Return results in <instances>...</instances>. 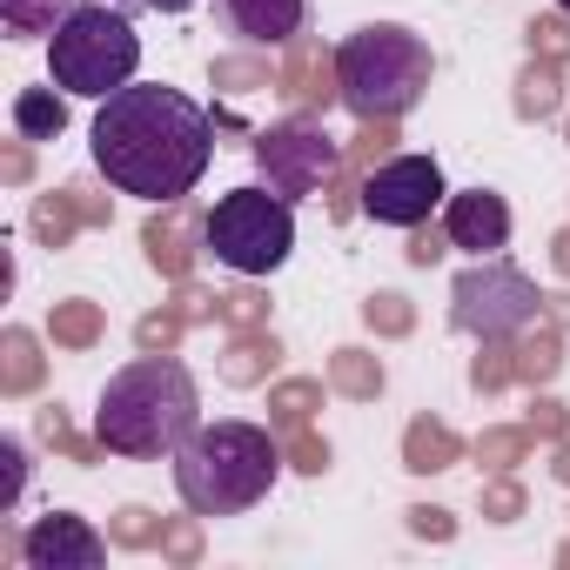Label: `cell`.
<instances>
[{"mask_svg":"<svg viewBox=\"0 0 570 570\" xmlns=\"http://www.w3.org/2000/svg\"><path fill=\"white\" fill-rule=\"evenodd\" d=\"M14 128H21L28 141H55V135L68 128V101H61L55 88H21V95H14Z\"/></svg>","mask_w":570,"mask_h":570,"instance_id":"cell-22","label":"cell"},{"mask_svg":"<svg viewBox=\"0 0 570 570\" xmlns=\"http://www.w3.org/2000/svg\"><path fill=\"white\" fill-rule=\"evenodd\" d=\"M141 68V35L115 0H81V8L48 35V81L81 101H108L135 81Z\"/></svg>","mask_w":570,"mask_h":570,"instance_id":"cell-5","label":"cell"},{"mask_svg":"<svg viewBox=\"0 0 570 570\" xmlns=\"http://www.w3.org/2000/svg\"><path fill=\"white\" fill-rule=\"evenodd\" d=\"M35 436H41V443H48L55 456H68V463H95V456L108 450L101 436H95V443H88V436H75V423H68V410H61V403L35 410Z\"/></svg>","mask_w":570,"mask_h":570,"instance_id":"cell-23","label":"cell"},{"mask_svg":"<svg viewBox=\"0 0 570 570\" xmlns=\"http://www.w3.org/2000/svg\"><path fill=\"white\" fill-rule=\"evenodd\" d=\"M410 530H416V537H436V543H450V537H456L450 510H430V503H416V510H410Z\"/></svg>","mask_w":570,"mask_h":570,"instance_id":"cell-42","label":"cell"},{"mask_svg":"<svg viewBox=\"0 0 570 570\" xmlns=\"http://www.w3.org/2000/svg\"><path fill=\"white\" fill-rule=\"evenodd\" d=\"M108 543H115V537H101L88 517L48 510V517H35V530L21 537V557H28L35 570H95V563H108Z\"/></svg>","mask_w":570,"mask_h":570,"instance_id":"cell-10","label":"cell"},{"mask_svg":"<svg viewBox=\"0 0 570 570\" xmlns=\"http://www.w3.org/2000/svg\"><path fill=\"white\" fill-rule=\"evenodd\" d=\"M81 0H0V28L14 41H35V35H55Z\"/></svg>","mask_w":570,"mask_h":570,"instance_id":"cell-21","label":"cell"},{"mask_svg":"<svg viewBox=\"0 0 570 570\" xmlns=\"http://www.w3.org/2000/svg\"><path fill=\"white\" fill-rule=\"evenodd\" d=\"M323 410V383L316 376H289V383H275L268 390V416H275V430H296V423H309Z\"/></svg>","mask_w":570,"mask_h":570,"instance_id":"cell-24","label":"cell"},{"mask_svg":"<svg viewBox=\"0 0 570 570\" xmlns=\"http://www.w3.org/2000/svg\"><path fill=\"white\" fill-rule=\"evenodd\" d=\"M330 390L350 396V403H376L383 396V363L370 350H336L330 356Z\"/></svg>","mask_w":570,"mask_h":570,"instance_id":"cell-20","label":"cell"},{"mask_svg":"<svg viewBox=\"0 0 570 570\" xmlns=\"http://www.w3.org/2000/svg\"><path fill=\"white\" fill-rule=\"evenodd\" d=\"M275 75H282V68H268V61H255V55H222V61L208 68V81H215L222 95H262V88H275Z\"/></svg>","mask_w":570,"mask_h":570,"instance_id":"cell-27","label":"cell"},{"mask_svg":"<svg viewBox=\"0 0 570 570\" xmlns=\"http://www.w3.org/2000/svg\"><path fill=\"white\" fill-rule=\"evenodd\" d=\"M436 61H430V41L396 28V21H370L356 28L343 48H336V88H343V108H356L363 121H403L423 88H430Z\"/></svg>","mask_w":570,"mask_h":570,"instance_id":"cell-4","label":"cell"},{"mask_svg":"<svg viewBox=\"0 0 570 570\" xmlns=\"http://www.w3.org/2000/svg\"><path fill=\"white\" fill-rule=\"evenodd\" d=\"M215 21L248 48H289L309 28V0H215Z\"/></svg>","mask_w":570,"mask_h":570,"instance_id":"cell-11","label":"cell"},{"mask_svg":"<svg viewBox=\"0 0 570 570\" xmlns=\"http://www.w3.org/2000/svg\"><path fill=\"white\" fill-rule=\"evenodd\" d=\"M530 443H537L530 423H523V430H483V436H476V463H483V470H517V463L530 456Z\"/></svg>","mask_w":570,"mask_h":570,"instance_id":"cell-28","label":"cell"},{"mask_svg":"<svg viewBox=\"0 0 570 570\" xmlns=\"http://www.w3.org/2000/svg\"><path fill=\"white\" fill-rule=\"evenodd\" d=\"M275 363H282V350H275V336H268V330H235V336H228V350H222V383L255 390V383H268V376H275Z\"/></svg>","mask_w":570,"mask_h":570,"instance_id":"cell-15","label":"cell"},{"mask_svg":"<svg viewBox=\"0 0 570 570\" xmlns=\"http://www.w3.org/2000/svg\"><path fill=\"white\" fill-rule=\"evenodd\" d=\"M35 175V155H28V135L21 141H8V148H0V181H8V188H21Z\"/></svg>","mask_w":570,"mask_h":570,"instance_id":"cell-41","label":"cell"},{"mask_svg":"<svg viewBox=\"0 0 570 570\" xmlns=\"http://www.w3.org/2000/svg\"><path fill=\"white\" fill-rule=\"evenodd\" d=\"M550 262H557V275H570V228H563V235L550 242Z\"/></svg>","mask_w":570,"mask_h":570,"instance_id":"cell-45","label":"cell"},{"mask_svg":"<svg viewBox=\"0 0 570 570\" xmlns=\"http://www.w3.org/2000/svg\"><path fill=\"white\" fill-rule=\"evenodd\" d=\"M202 423V396L195 376L161 350V356H135L128 370L108 376L101 410H95V436L115 456H175Z\"/></svg>","mask_w":570,"mask_h":570,"instance_id":"cell-2","label":"cell"},{"mask_svg":"<svg viewBox=\"0 0 570 570\" xmlns=\"http://www.w3.org/2000/svg\"><path fill=\"white\" fill-rule=\"evenodd\" d=\"M248 148H255L262 181H268L275 195H289V202H303V195L330 188V175L343 168V155H336V141L323 135V121H316V115H289V121H275V128H262Z\"/></svg>","mask_w":570,"mask_h":570,"instance_id":"cell-8","label":"cell"},{"mask_svg":"<svg viewBox=\"0 0 570 570\" xmlns=\"http://www.w3.org/2000/svg\"><path fill=\"white\" fill-rule=\"evenodd\" d=\"M275 95L289 101V115H323L330 101H343L336 88V55L323 41H289V55H282V75H275Z\"/></svg>","mask_w":570,"mask_h":570,"instance_id":"cell-12","label":"cell"},{"mask_svg":"<svg viewBox=\"0 0 570 570\" xmlns=\"http://www.w3.org/2000/svg\"><path fill=\"white\" fill-rule=\"evenodd\" d=\"M443 228H450V248H470V255H497L510 242V202L490 195V188H463L443 202Z\"/></svg>","mask_w":570,"mask_h":570,"instance_id":"cell-14","label":"cell"},{"mask_svg":"<svg viewBox=\"0 0 570 570\" xmlns=\"http://www.w3.org/2000/svg\"><path fill=\"white\" fill-rule=\"evenodd\" d=\"M68 195H75V208H81V222H88V228H108V215H115V208H108V195H101L95 181H68Z\"/></svg>","mask_w":570,"mask_h":570,"instance_id":"cell-40","label":"cell"},{"mask_svg":"<svg viewBox=\"0 0 570 570\" xmlns=\"http://www.w3.org/2000/svg\"><path fill=\"white\" fill-rule=\"evenodd\" d=\"M141 248H148V262H155L168 282H188L195 255L208 248V215H195L188 195H181V202H161V215L141 228Z\"/></svg>","mask_w":570,"mask_h":570,"instance_id":"cell-13","label":"cell"},{"mask_svg":"<svg viewBox=\"0 0 570 570\" xmlns=\"http://www.w3.org/2000/svg\"><path fill=\"white\" fill-rule=\"evenodd\" d=\"M21 490H28V450L21 436H0V510H14Z\"/></svg>","mask_w":570,"mask_h":570,"instance_id":"cell-35","label":"cell"},{"mask_svg":"<svg viewBox=\"0 0 570 570\" xmlns=\"http://www.w3.org/2000/svg\"><path fill=\"white\" fill-rule=\"evenodd\" d=\"M483 517H490V523H517V517H523V483H510V476L497 470V483H483Z\"/></svg>","mask_w":570,"mask_h":570,"instance_id":"cell-38","label":"cell"},{"mask_svg":"<svg viewBox=\"0 0 570 570\" xmlns=\"http://www.w3.org/2000/svg\"><path fill=\"white\" fill-rule=\"evenodd\" d=\"M443 202L450 188L430 155H390L363 175V215H376L383 228H423Z\"/></svg>","mask_w":570,"mask_h":570,"instance_id":"cell-9","label":"cell"},{"mask_svg":"<svg viewBox=\"0 0 570 570\" xmlns=\"http://www.w3.org/2000/svg\"><path fill=\"white\" fill-rule=\"evenodd\" d=\"M543 316V296L523 268H510L503 255H476L456 282H450V323L476 343H510Z\"/></svg>","mask_w":570,"mask_h":570,"instance_id":"cell-7","label":"cell"},{"mask_svg":"<svg viewBox=\"0 0 570 570\" xmlns=\"http://www.w3.org/2000/svg\"><path fill=\"white\" fill-rule=\"evenodd\" d=\"M141 8H155V14H188L195 0H141Z\"/></svg>","mask_w":570,"mask_h":570,"instance_id":"cell-46","label":"cell"},{"mask_svg":"<svg viewBox=\"0 0 570 570\" xmlns=\"http://www.w3.org/2000/svg\"><path fill=\"white\" fill-rule=\"evenodd\" d=\"M550 470H557V476H563V483H570V436H563V443H557V463H550Z\"/></svg>","mask_w":570,"mask_h":570,"instance_id":"cell-47","label":"cell"},{"mask_svg":"<svg viewBox=\"0 0 570 570\" xmlns=\"http://www.w3.org/2000/svg\"><path fill=\"white\" fill-rule=\"evenodd\" d=\"M563 141H570V121H563Z\"/></svg>","mask_w":570,"mask_h":570,"instance_id":"cell-49","label":"cell"},{"mask_svg":"<svg viewBox=\"0 0 570 570\" xmlns=\"http://www.w3.org/2000/svg\"><path fill=\"white\" fill-rule=\"evenodd\" d=\"M48 336H55L61 350H95V343H101V303H55Z\"/></svg>","mask_w":570,"mask_h":570,"instance_id":"cell-26","label":"cell"},{"mask_svg":"<svg viewBox=\"0 0 570 570\" xmlns=\"http://www.w3.org/2000/svg\"><path fill=\"white\" fill-rule=\"evenodd\" d=\"M456 456H463V443H456V430H450V423H436V416H416V423L403 430V470L430 476V470H450Z\"/></svg>","mask_w":570,"mask_h":570,"instance_id":"cell-17","label":"cell"},{"mask_svg":"<svg viewBox=\"0 0 570 570\" xmlns=\"http://www.w3.org/2000/svg\"><path fill=\"white\" fill-rule=\"evenodd\" d=\"M557 14H570V0H557Z\"/></svg>","mask_w":570,"mask_h":570,"instance_id":"cell-48","label":"cell"},{"mask_svg":"<svg viewBox=\"0 0 570 570\" xmlns=\"http://www.w3.org/2000/svg\"><path fill=\"white\" fill-rule=\"evenodd\" d=\"M215 316H222L228 330H262V316H268V303H262L255 289H228V296H215Z\"/></svg>","mask_w":570,"mask_h":570,"instance_id":"cell-36","label":"cell"},{"mask_svg":"<svg viewBox=\"0 0 570 570\" xmlns=\"http://www.w3.org/2000/svg\"><path fill=\"white\" fill-rule=\"evenodd\" d=\"M28 228H35V242H41V248H68V235H75V228H88V222H81L75 195L61 188V195H41V202H35Z\"/></svg>","mask_w":570,"mask_h":570,"instance_id":"cell-25","label":"cell"},{"mask_svg":"<svg viewBox=\"0 0 570 570\" xmlns=\"http://www.w3.org/2000/svg\"><path fill=\"white\" fill-rule=\"evenodd\" d=\"M95 168L141 202H181L215 161V121L202 101L161 81H128L95 115Z\"/></svg>","mask_w":570,"mask_h":570,"instance_id":"cell-1","label":"cell"},{"mask_svg":"<svg viewBox=\"0 0 570 570\" xmlns=\"http://www.w3.org/2000/svg\"><path fill=\"white\" fill-rule=\"evenodd\" d=\"M557 108H563V61L530 55V68L517 75V115H523V121H543V115H557Z\"/></svg>","mask_w":570,"mask_h":570,"instance_id":"cell-18","label":"cell"},{"mask_svg":"<svg viewBox=\"0 0 570 570\" xmlns=\"http://www.w3.org/2000/svg\"><path fill=\"white\" fill-rule=\"evenodd\" d=\"M181 330H188V316H181V309H155V316H141V323H135V343H141L148 356H161V350H175V343H181Z\"/></svg>","mask_w":570,"mask_h":570,"instance_id":"cell-33","label":"cell"},{"mask_svg":"<svg viewBox=\"0 0 570 570\" xmlns=\"http://www.w3.org/2000/svg\"><path fill=\"white\" fill-rule=\"evenodd\" d=\"M296 248V215H289V195L275 188H228L215 208H208V255L235 275H268L282 268Z\"/></svg>","mask_w":570,"mask_h":570,"instance_id":"cell-6","label":"cell"},{"mask_svg":"<svg viewBox=\"0 0 570 570\" xmlns=\"http://www.w3.org/2000/svg\"><path fill=\"white\" fill-rule=\"evenodd\" d=\"M168 563H195L202 557V510L195 517H175V523H161V543H155Z\"/></svg>","mask_w":570,"mask_h":570,"instance_id":"cell-34","label":"cell"},{"mask_svg":"<svg viewBox=\"0 0 570 570\" xmlns=\"http://www.w3.org/2000/svg\"><path fill=\"white\" fill-rule=\"evenodd\" d=\"M108 537H115L121 550H148V543H161V517L141 510V503H121L115 523H108Z\"/></svg>","mask_w":570,"mask_h":570,"instance_id":"cell-30","label":"cell"},{"mask_svg":"<svg viewBox=\"0 0 570 570\" xmlns=\"http://www.w3.org/2000/svg\"><path fill=\"white\" fill-rule=\"evenodd\" d=\"M523 423H530V436H543V443H563V436H570V416H563V403H550V396H537Z\"/></svg>","mask_w":570,"mask_h":570,"instance_id":"cell-39","label":"cell"},{"mask_svg":"<svg viewBox=\"0 0 570 570\" xmlns=\"http://www.w3.org/2000/svg\"><path fill=\"white\" fill-rule=\"evenodd\" d=\"M363 323H370L376 336H410V330H416V309H410L396 289H376V296L363 303Z\"/></svg>","mask_w":570,"mask_h":570,"instance_id":"cell-29","label":"cell"},{"mask_svg":"<svg viewBox=\"0 0 570 570\" xmlns=\"http://www.w3.org/2000/svg\"><path fill=\"white\" fill-rule=\"evenodd\" d=\"M510 350H517V383H530V390H537V383H550V376L563 370V330H557L550 316H537Z\"/></svg>","mask_w":570,"mask_h":570,"instance_id":"cell-16","label":"cell"},{"mask_svg":"<svg viewBox=\"0 0 570 570\" xmlns=\"http://www.w3.org/2000/svg\"><path fill=\"white\" fill-rule=\"evenodd\" d=\"M443 248H450V228H443V235H436V228H416V235H410V262H416V268L443 262Z\"/></svg>","mask_w":570,"mask_h":570,"instance_id":"cell-43","label":"cell"},{"mask_svg":"<svg viewBox=\"0 0 570 570\" xmlns=\"http://www.w3.org/2000/svg\"><path fill=\"white\" fill-rule=\"evenodd\" d=\"M470 383H476L483 396H497L503 383H517V350H510V343H483V356H476Z\"/></svg>","mask_w":570,"mask_h":570,"instance_id":"cell-32","label":"cell"},{"mask_svg":"<svg viewBox=\"0 0 570 570\" xmlns=\"http://www.w3.org/2000/svg\"><path fill=\"white\" fill-rule=\"evenodd\" d=\"M282 463V436L262 423H195V436L175 450V490L202 517H242L275 490Z\"/></svg>","mask_w":570,"mask_h":570,"instance_id":"cell-3","label":"cell"},{"mask_svg":"<svg viewBox=\"0 0 570 570\" xmlns=\"http://www.w3.org/2000/svg\"><path fill=\"white\" fill-rule=\"evenodd\" d=\"M0 390H8V396L41 390V343H35V330H8V336H0Z\"/></svg>","mask_w":570,"mask_h":570,"instance_id":"cell-19","label":"cell"},{"mask_svg":"<svg viewBox=\"0 0 570 570\" xmlns=\"http://www.w3.org/2000/svg\"><path fill=\"white\" fill-rule=\"evenodd\" d=\"M282 456H289L303 476H323L330 470V443L309 430V423H296V430H282Z\"/></svg>","mask_w":570,"mask_h":570,"instance_id":"cell-31","label":"cell"},{"mask_svg":"<svg viewBox=\"0 0 570 570\" xmlns=\"http://www.w3.org/2000/svg\"><path fill=\"white\" fill-rule=\"evenodd\" d=\"M543 316H550L557 330H570V296H543Z\"/></svg>","mask_w":570,"mask_h":570,"instance_id":"cell-44","label":"cell"},{"mask_svg":"<svg viewBox=\"0 0 570 570\" xmlns=\"http://www.w3.org/2000/svg\"><path fill=\"white\" fill-rule=\"evenodd\" d=\"M523 35H530V55H543V61H570V14H550V21H530Z\"/></svg>","mask_w":570,"mask_h":570,"instance_id":"cell-37","label":"cell"}]
</instances>
